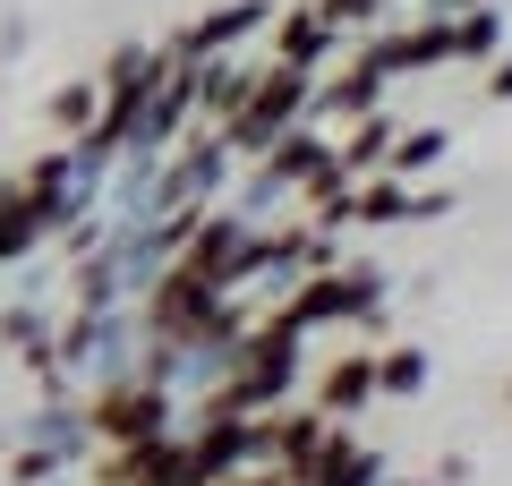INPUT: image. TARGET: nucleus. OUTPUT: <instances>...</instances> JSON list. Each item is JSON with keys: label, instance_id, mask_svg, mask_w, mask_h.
Masks as SVG:
<instances>
[{"label": "nucleus", "instance_id": "nucleus-15", "mask_svg": "<svg viewBox=\"0 0 512 486\" xmlns=\"http://www.w3.org/2000/svg\"><path fill=\"white\" fill-rule=\"evenodd\" d=\"M94 111H103V86H94V77H69V86H52V94H43V128H52L60 145H69V137H86V128H94Z\"/></svg>", "mask_w": 512, "mask_h": 486}, {"label": "nucleus", "instance_id": "nucleus-3", "mask_svg": "<svg viewBox=\"0 0 512 486\" xmlns=\"http://www.w3.org/2000/svg\"><path fill=\"white\" fill-rule=\"evenodd\" d=\"M308 86H316L308 69H274V60H265V77H256V94L231 111V128H214V137L231 145V162L274 154V145L299 128V111H308Z\"/></svg>", "mask_w": 512, "mask_h": 486}, {"label": "nucleus", "instance_id": "nucleus-18", "mask_svg": "<svg viewBox=\"0 0 512 486\" xmlns=\"http://www.w3.org/2000/svg\"><path fill=\"white\" fill-rule=\"evenodd\" d=\"M487 103H512V52L487 60Z\"/></svg>", "mask_w": 512, "mask_h": 486}, {"label": "nucleus", "instance_id": "nucleus-7", "mask_svg": "<svg viewBox=\"0 0 512 486\" xmlns=\"http://www.w3.org/2000/svg\"><path fill=\"white\" fill-rule=\"evenodd\" d=\"M274 9H282V0H214L205 18H188L180 35L163 43V52H171V60H214V52H248V43L265 35V26H274Z\"/></svg>", "mask_w": 512, "mask_h": 486}, {"label": "nucleus", "instance_id": "nucleus-2", "mask_svg": "<svg viewBox=\"0 0 512 486\" xmlns=\"http://www.w3.org/2000/svg\"><path fill=\"white\" fill-rule=\"evenodd\" d=\"M137 307H69L60 316V342H52V376L69 393H94V384H120L137 376Z\"/></svg>", "mask_w": 512, "mask_h": 486}, {"label": "nucleus", "instance_id": "nucleus-12", "mask_svg": "<svg viewBox=\"0 0 512 486\" xmlns=\"http://www.w3.org/2000/svg\"><path fill=\"white\" fill-rule=\"evenodd\" d=\"M444 162H453V128H444V120H419V128H402V137H393V154H384V180L419 188L427 171H444Z\"/></svg>", "mask_w": 512, "mask_h": 486}, {"label": "nucleus", "instance_id": "nucleus-19", "mask_svg": "<svg viewBox=\"0 0 512 486\" xmlns=\"http://www.w3.org/2000/svg\"><path fill=\"white\" fill-rule=\"evenodd\" d=\"M384 486H436V478H384Z\"/></svg>", "mask_w": 512, "mask_h": 486}, {"label": "nucleus", "instance_id": "nucleus-8", "mask_svg": "<svg viewBox=\"0 0 512 486\" xmlns=\"http://www.w3.org/2000/svg\"><path fill=\"white\" fill-rule=\"evenodd\" d=\"M265 35H274V69H333V52H342V26L325 18V9H308V0H291V9H274V26H265Z\"/></svg>", "mask_w": 512, "mask_h": 486}, {"label": "nucleus", "instance_id": "nucleus-11", "mask_svg": "<svg viewBox=\"0 0 512 486\" xmlns=\"http://www.w3.org/2000/svg\"><path fill=\"white\" fill-rule=\"evenodd\" d=\"M393 137H402V120H393V111H376V120L342 128V137H333V171H342V188H350V180H376L384 154H393Z\"/></svg>", "mask_w": 512, "mask_h": 486}, {"label": "nucleus", "instance_id": "nucleus-16", "mask_svg": "<svg viewBox=\"0 0 512 486\" xmlns=\"http://www.w3.org/2000/svg\"><path fill=\"white\" fill-rule=\"evenodd\" d=\"M35 256V231H26V205H18V180H0V273Z\"/></svg>", "mask_w": 512, "mask_h": 486}, {"label": "nucleus", "instance_id": "nucleus-22", "mask_svg": "<svg viewBox=\"0 0 512 486\" xmlns=\"http://www.w3.org/2000/svg\"><path fill=\"white\" fill-rule=\"evenodd\" d=\"M308 9H316V0H308Z\"/></svg>", "mask_w": 512, "mask_h": 486}, {"label": "nucleus", "instance_id": "nucleus-20", "mask_svg": "<svg viewBox=\"0 0 512 486\" xmlns=\"http://www.w3.org/2000/svg\"><path fill=\"white\" fill-rule=\"evenodd\" d=\"M504 401H512V384H504Z\"/></svg>", "mask_w": 512, "mask_h": 486}, {"label": "nucleus", "instance_id": "nucleus-6", "mask_svg": "<svg viewBox=\"0 0 512 486\" xmlns=\"http://www.w3.org/2000/svg\"><path fill=\"white\" fill-rule=\"evenodd\" d=\"M18 444H26V452H43V461H60V469L94 461L86 393H35V401H26V410H18Z\"/></svg>", "mask_w": 512, "mask_h": 486}, {"label": "nucleus", "instance_id": "nucleus-14", "mask_svg": "<svg viewBox=\"0 0 512 486\" xmlns=\"http://www.w3.org/2000/svg\"><path fill=\"white\" fill-rule=\"evenodd\" d=\"M427 384H436L427 342H393V350H376V401H419Z\"/></svg>", "mask_w": 512, "mask_h": 486}, {"label": "nucleus", "instance_id": "nucleus-1", "mask_svg": "<svg viewBox=\"0 0 512 486\" xmlns=\"http://www.w3.org/2000/svg\"><path fill=\"white\" fill-rule=\"evenodd\" d=\"M299 384H308V342L282 333V324H265V333L239 342L231 376L205 393V410H222V418H274V410H291Z\"/></svg>", "mask_w": 512, "mask_h": 486}, {"label": "nucleus", "instance_id": "nucleus-21", "mask_svg": "<svg viewBox=\"0 0 512 486\" xmlns=\"http://www.w3.org/2000/svg\"><path fill=\"white\" fill-rule=\"evenodd\" d=\"M393 9H402V0H393Z\"/></svg>", "mask_w": 512, "mask_h": 486}, {"label": "nucleus", "instance_id": "nucleus-10", "mask_svg": "<svg viewBox=\"0 0 512 486\" xmlns=\"http://www.w3.org/2000/svg\"><path fill=\"white\" fill-rule=\"evenodd\" d=\"M367 401H376V350H342V359L308 384V410L333 418V427H342L350 410H367Z\"/></svg>", "mask_w": 512, "mask_h": 486}, {"label": "nucleus", "instance_id": "nucleus-9", "mask_svg": "<svg viewBox=\"0 0 512 486\" xmlns=\"http://www.w3.org/2000/svg\"><path fill=\"white\" fill-rule=\"evenodd\" d=\"M188 69H197V128H231V111L256 94L265 60L256 52H214V60H188Z\"/></svg>", "mask_w": 512, "mask_h": 486}, {"label": "nucleus", "instance_id": "nucleus-5", "mask_svg": "<svg viewBox=\"0 0 512 486\" xmlns=\"http://www.w3.org/2000/svg\"><path fill=\"white\" fill-rule=\"evenodd\" d=\"M384 111V77L367 69L359 52L342 60V69H316V86H308V111H299V128H308V137H342V128H359V120H376Z\"/></svg>", "mask_w": 512, "mask_h": 486}, {"label": "nucleus", "instance_id": "nucleus-13", "mask_svg": "<svg viewBox=\"0 0 512 486\" xmlns=\"http://www.w3.org/2000/svg\"><path fill=\"white\" fill-rule=\"evenodd\" d=\"M444 43H453V69H487V60L504 52V9H495V0L453 9V18H444Z\"/></svg>", "mask_w": 512, "mask_h": 486}, {"label": "nucleus", "instance_id": "nucleus-4", "mask_svg": "<svg viewBox=\"0 0 512 486\" xmlns=\"http://www.w3.org/2000/svg\"><path fill=\"white\" fill-rule=\"evenodd\" d=\"M86 427H94V452H128V444H154V435L180 427V401L120 376V384H94L86 393Z\"/></svg>", "mask_w": 512, "mask_h": 486}, {"label": "nucleus", "instance_id": "nucleus-17", "mask_svg": "<svg viewBox=\"0 0 512 486\" xmlns=\"http://www.w3.org/2000/svg\"><path fill=\"white\" fill-rule=\"evenodd\" d=\"M453 188H410V222H444V214H453Z\"/></svg>", "mask_w": 512, "mask_h": 486}]
</instances>
